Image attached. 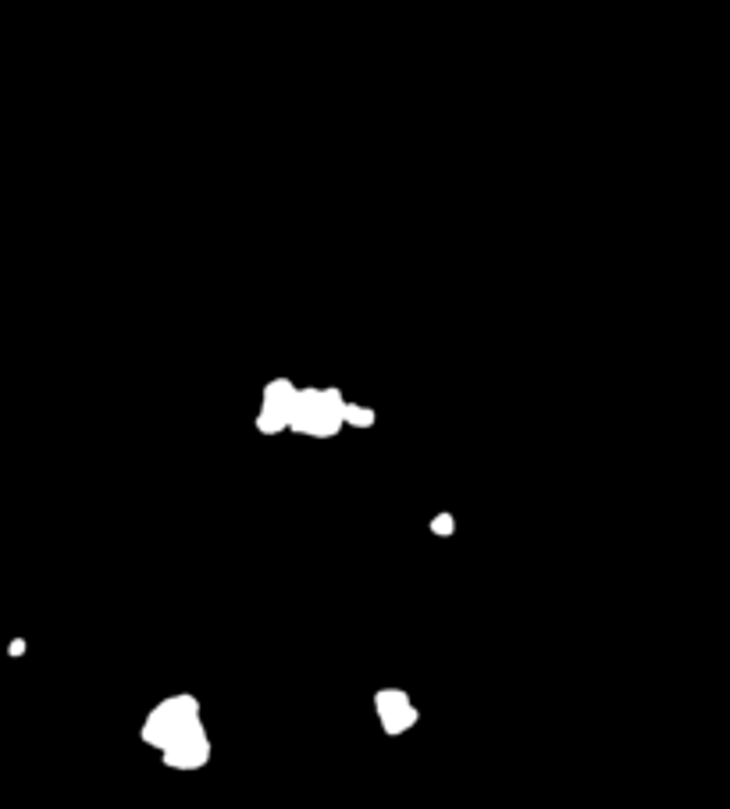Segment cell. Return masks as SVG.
I'll use <instances>...</instances> for the list:
<instances>
[{"instance_id": "1", "label": "cell", "mask_w": 730, "mask_h": 809, "mask_svg": "<svg viewBox=\"0 0 730 809\" xmlns=\"http://www.w3.org/2000/svg\"><path fill=\"white\" fill-rule=\"evenodd\" d=\"M196 710H200V706H196L193 695H175V699H168V703H161L154 713H150V720H146V728H143V738L150 745H157L161 752H168L179 742H186V738L203 735L200 720H196Z\"/></svg>"}, {"instance_id": "2", "label": "cell", "mask_w": 730, "mask_h": 809, "mask_svg": "<svg viewBox=\"0 0 730 809\" xmlns=\"http://www.w3.org/2000/svg\"><path fill=\"white\" fill-rule=\"evenodd\" d=\"M374 703H378V713H382V724L389 735H403L406 728H414L417 710L410 706L406 692H399V688H385V692H378Z\"/></svg>"}, {"instance_id": "3", "label": "cell", "mask_w": 730, "mask_h": 809, "mask_svg": "<svg viewBox=\"0 0 730 809\" xmlns=\"http://www.w3.org/2000/svg\"><path fill=\"white\" fill-rule=\"evenodd\" d=\"M357 425V428H371L374 425V410L371 407H357V403H346L342 407V425Z\"/></svg>"}, {"instance_id": "4", "label": "cell", "mask_w": 730, "mask_h": 809, "mask_svg": "<svg viewBox=\"0 0 730 809\" xmlns=\"http://www.w3.org/2000/svg\"><path fill=\"white\" fill-rule=\"evenodd\" d=\"M453 528H456V521L449 514L435 517V524H431V532H435V535H453Z\"/></svg>"}]
</instances>
